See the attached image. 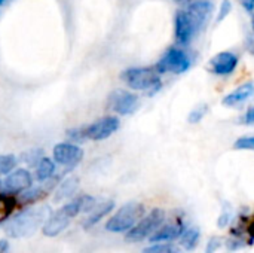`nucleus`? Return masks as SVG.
Instances as JSON below:
<instances>
[{"label": "nucleus", "instance_id": "1", "mask_svg": "<svg viewBox=\"0 0 254 253\" xmlns=\"http://www.w3.org/2000/svg\"><path fill=\"white\" fill-rule=\"evenodd\" d=\"M49 216H51V209L48 206L30 207L19 212L13 218L7 219V222L3 225V231L12 239L30 237L45 225Z\"/></svg>", "mask_w": 254, "mask_h": 253}, {"label": "nucleus", "instance_id": "2", "mask_svg": "<svg viewBox=\"0 0 254 253\" xmlns=\"http://www.w3.org/2000/svg\"><path fill=\"white\" fill-rule=\"evenodd\" d=\"M121 78L135 91H156L161 86V75L152 67H131L122 72Z\"/></svg>", "mask_w": 254, "mask_h": 253}, {"label": "nucleus", "instance_id": "3", "mask_svg": "<svg viewBox=\"0 0 254 253\" xmlns=\"http://www.w3.org/2000/svg\"><path fill=\"white\" fill-rule=\"evenodd\" d=\"M144 216V206L137 201L124 204L106 224V230L110 233L129 231Z\"/></svg>", "mask_w": 254, "mask_h": 253}, {"label": "nucleus", "instance_id": "4", "mask_svg": "<svg viewBox=\"0 0 254 253\" xmlns=\"http://www.w3.org/2000/svg\"><path fill=\"white\" fill-rule=\"evenodd\" d=\"M165 222V212L162 209H153L149 215L143 216L125 236L127 242L137 243L150 237L155 231H158Z\"/></svg>", "mask_w": 254, "mask_h": 253}, {"label": "nucleus", "instance_id": "5", "mask_svg": "<svg viewBox=\"0 0 254 253\" xmlns=\"http://www.w3.org/2000/svg\"><path fill=\"white\" fill-rule=\"evenodd\" d=\"M189 67H190V58L180 48H170V49H167L165 54L161 57V60L155 66V69H156V72L159 75H164V73L180 75V73L188 72Z\"/></svg>", "mask_w": 254, "mask_h": 253}, {"label": "nucleus", "instance_id": "6", "mask_svg": "<svg viewBox=\"0 0 254 253\" xmlns=\"http://www.w3.org/2000/svg\"><path fill=\"white\" fill-rule=\"evenodd\" d=\"M121 127V122L116 116H104L100 118L97 121H94L92 124L83 127V136L85 139L89 140H106L109 139L112 134H115Z\"/></svg>", "mask_w": 254, "mask_h": 253}, {"label": "nucleus", "instance_id": "7", "mask_svg": "<svg viewBox=\"0 0 254 253\" xmlns=\"http://www.w3.org/2000/svg\"><path fill=\"white\" fill-rule=\"evenodd\" d=\"M140 104L138 95L127 89H115L107 97V107L119 115H131Z\"/></svg>", "mask_w": 254, "mask_h": 253}, {"label": "nucleus", "instance_id": "8", "mask_svg": "<svg viewBox=\"0 0 254 253\" xmlns=\"http://www.w3.org/2000/svg\"><path fill=\"white\" fill-rule=\"evenodd\" d=\"M196 28H198L196 22L193 21V18L189 15L186 9L177 10L174 16V34H176V42L179 45H189L195 37Z\"/></svg>", "mask_w": 254, "mask_h": 253}, {"label": "nucleus", "instance_id": "9", "mask_svg": "<svg viewBox=\"0 0 254 253\" xmlns=\"http://www.w3.org/2000/svg\"><path fill=\"white\" fill-rule=\"evenodd\" d=\"M82 158H83V149L76 143L65 142V143H58L54 148V161L63 167L73 169L82 161Z\"/></svg>", "mask_w": 254, "mask_h": 253}, {"label": "nucleus", "instance_id": "10", "mask_svg": "<svg viewBox=\"0 0 254 253\" xmlns=\"http://www.w3.org/2000/svg\"><path fill=\"white\" fill-rule=\"evenodd\" d=\"M33 185V176L28 170L25 169H18V170H12L4 182L1 183L3 192L9 194V195H16L24 192L25 189H28Z\"/></svg>", "mask_w": 254, "mask_h": 253}, {"label": "nucleus", "instance_id": "11", "mask_svg": "<svg viewBox=\"0 0 254 253\" xmlns=\"http://www.w3.org/2000/svg\"><path fill=\"white\" fill-rule=\"evenodd\" d=\"M238 66V57L234 52L223 51L216 54L210 61V70L217 76H228L235 72Z\"/></svg>", "mask_w": 254, "mask_h": 253}, {"label": "nucleus", "instance_id": "12", "mask_svg": "<svg viewBox=\"0 0 254 253\" xmlns=\"http://www.w3.org/2000/svg\"><path fill=\"white\" fill-rule=\"evenodd\" d=\"M70 216L60 209L55 213H51V216L48 218V221L45 222V225L42 227V231L46 237H57L58 234H61L70 224Z\"/></svg>", "mask_w": 254, "mask_h": 253}, {"label": "nucleus", "instance_id": "13", "mask_svg": "<svg viewBox=\"0 0 254 253\" xmlns=\"http://www.w3.org/2000/svg\"><path fill=\"white\" fill-rule=\"evenodd\" d=\"M185 231V224L182 221H176L173 224L164 225L161 227L158 231H155L149 239L152 243H164V242H171L176 240L182 236V233Z\"/></svg>", "mask_w": 254, "mask_h": 253}, {"label": "nucleus", "instance_id": "14", "mask_svg": "<svg viewBox=\"0 0 254 253\" xmlns=\"http://www.w3.org/2000/svg\"><path fill=\"white\" fill-rule=\"evenodd\" d=\"M186 10L199 27L201 24L205 22V19L208 18L211 12V1L210 0H190L186 4Z\"/></svg>", "mask_w": 254, "mask_h": 253}, {"label": "nucleus", "instance_id": "15", "mask_svg": "<svg viewBox=\"0 0 254 253\" xmlns=\"http://www.w3.org/2000/svg\"><path fill=\"white\" fill-rule=\"evenodd\" d=\"M254 95V82H246L223 98L225 106H237Z\"/></svg>", "mask_w": 254, "mask_h": 253}, {"label": "nucleus", "instance_id": "16", "mask_svg": "<svg viewBox=\"0 0 254 253\" xmlns=\"http://www.w3.org/2000/svg\"><path fill=\"white\" fill-rule=\"evenodd\" d=\"M115 209V201L109 200V201H103V203H97L95 207L89 212L88 218L83 221V228L85 230H89L91 227H94L95 224H98L106 215H109L112 210Z\"/></svg>", "mask_w": 254, "mask_h": 253}, {"label": "nucleus", "instance_id": "17", "mask_svg": "<svg viewBox=\"0 0 254 253\" xmlns=\"http://www.w3.org/2000/svg\"><path fill=\"white\" fill-rule=\"evenodd\" d=\"M79 188V179L77 177H70V179H65L57 189L55 192V201H63V200H67V198H71L76 191Z\"/></svg>", "mask_w": 254, "mask_h": 253}, {"label": "nucleus", "instance_id": "18", "mask_svg": "<svg viewBox=\"0 0 254 253\" xmlns=\"http://www.w3.org/2000/svg\"><path fill=\"white\" fill-rule=\"evenodd\" d=\"M54 173H55V161H52L48 157H43L36 166V179L39 182H45L51 179Z\"/></svg>", "mask_w": 254, "mask_h": 253}, {"label": "nucleus", "instance_id": "19", "mask_svg": "<svg viewBox=\"0 0 254 253\" xmlns=\"http://www.w3.org/2000/svg\"><path fill=\"white\" fill-rule=\"evenodd\" d=\"M180 239V245L186 249V251H192L198 242H199V230L192 227V228H188L182 233V236L179 237Z\"/></svg>", "mask_w": 254, "mask_h": 253}, {"label": "nucleus", "instance_id": "20", "mask_svg": "<svg viewBox=\"0 0 254 253\" xmlns=\"http://www.w3.org/2000/svg\"><path fill=\"white\" fill-rule=\"evenodd\" d=\"M15 206H16V201L15 198H12V195L4 194V192L0 194V222L9 219Z\"/></svg>", "mask_w": 254, "mask_h": 253}, {"label": "nucleus", "instance_id": "21", "mask_svg": "<svg viewBox=\"0 0 254 253\" xmlns=\"http://www.w3.org/2000/svg\"><path fill=\"white\" fill-rule=\"evenodd\" d=\"M16 166V158L13 155H0V174H9Z\"/></svg>", "mask_w": 254, "mask_h": 253}, {"label": "nucleus", "instance_id": "22", "mask_svg": "<svg viewBox=\"0 0 254 253\" xmlns=\"http://www.w3.org/2000/svg\"><path fill=\"white\" fill-rule=\"evenodd\" d=\"M143 253H180L177 251V248L171 246V245H164V243H156L153 246L146 248Z\"/></svg>", "mask_w": 254, "mask_h": 253}, {"label": "nucleus", "instance_id": "23", "mask_svg": "<svg viewBox=\"0 0 254 253\" xmlns=\"http://www.w3.org/2000/svg\"><path fill=\"white\" fill-rule=\"evenodd\" d=\"M43 158V152L40 149H33V151H28L25 154H22V161H25L27 164L30 166H37V163Z\"/></svg>", "mask_w": 254, "mask_h": 253}, {"label": "nucleus", "instance_id": "24", "mask_svg": "<svg viewBox=\"0 0 254 253\" xmlns=\"http://www.w3.org/2000/svg\"><path fill=\"white\" fill-rule=\"evenodd\" d=\"M235 149H241V151H254V136H244L240 137L235 145Z\"/></svg>", "mask_w": 254, "mask_h": 253}, {"label": "nucleus", "instance_id": "25", "mask_svg": "<svg viewBox=\"0 0 254 253\" xmlns=\"http://www.w3.org/2000/svg\"><path fill=\"white\" fill-rule=\"evenodd\" d=\"M205 113H207V106H205V104H201V106L195 107V109L190 112V115H189V122H190V124L199 122V121L204 118Z\"/></svg>", "mask_w": 254, "mask_h": 253}, {"label": "nucleus", "instance_id": "26", "mask_svg": "<svg viewBox=\"0 0 254 253\" xmlns=\"http://www.w3.org/2000/svg\"><path fill=\"white\" fill-rule=\"evenodd\" d=\"M67 136L71 140V143H79V142L86 140L83 136V128H73V130L67 131Z\"/></svg>", "mask_w": 254, "mask_h": 253}, {"label": "nucleus", "instance_id": "27", "mask_svg": "<svg viewBox=\"0 0 254 253\" xmlns=\"http://www.w3.org/2000/svg\"><path fill=\"white\" fill-rule=\"evenodd\" d=\"M231 9H232V6H231V1H229V0H223V1H222V4H220L219 15H217V22L223 21V19H225L228 15H229Z\"/></svg>", "mask_w": 254, "mask_h": 253}, {"label": "nucleus", "instance_id": "28", "mask_svg": "<svg viewBox=\"0 0 254 253\" xmlns=\"http://www.w3.org/2000/svg\"><path fill=\"white\" fill-rule=\"evenodd\" d=\"M219 246H220V240L214 237V239H211V240H210L208 248L205 249V252L204 253H214L217 249H219Z\"/></svg>", "mask_w": 254, "mask_h": 253}, {"label": "nucleus", "instance_id": "29", "mask_svg": "<svg viewBox=\"0 0 254 253\" xmlns=\"http://www.w3.org/2000/svg\"><path fill=\"white\" fill-rule=\"evenodd\" d=\"M244 122H246V124H254V106L253 107H250V109L246 112V115H244Z\"/></svg>", "mask_w": 254, "mask_h": 253}, {"label": "nucleus", "instance_id": "30", "mask_svg": "<svg viewBox=\"0 0 254 253\" xmlns=\"http://www.w3.org/2000/svg\"><path fill=\"white\" fill-rule=\"evenodd\" d=\"M243 6L247 12L254 13V0H243Z\"/></svg>", "mask_w": 254, "mask_h": 253}, {"label": "nucleus", "instance_id": "31", "mask_svg": "<svg viewBox=\"0 0 254 253\" xmlns=\"http://www.w3.org/2000/svg\"><path fill=\"white\" fill-rule=\"evenodd\" d=\"M9 252V243L7 240H0V253Z\"/></svg>", "mask_w": 254, "mask_h": 253}, {"label": "nucleus", "instance_id": "32", "mask_svg": "<svg viewBox=\"0 0 254 253\" xmlns=\"http://www.w3.org/2000/svg\"><path fill=\"white\" fill-rule=\"evenodd\" d=\"M249 234H250V237H252V243H253L254 240V221L249 225Z\"/></svg>", "mask_w": 254, "mask_h": 253}, {"label": "nucleus", "instance_id": "33", "mask_svg": "<svg viewBox=\"0 0 254 253\" xmlns=\"http://www.w3.org/2000/svg\"><path fill=\"white\" fill-rule=\"evenodd\" d=\"M252 27H253V33H254V13H253V19H252Z\"/></svg>", "mask_w": 254, "mask_h": 253}, {"label": "nucleus", "instance_id": "34", "mask_svg": "<svg viewBox=\"0 0 254 253\" xmlns=\"http://www.w3.org/2000/svg\"><path fill=\"white\" fill-rule=\"evenodd\" d=\"M4 1H6V0H0V4H1V3H4Z\"/></svg>", "mask_w": 254, "mask_h": 253}, {"label": "nucleus", "instance_id": "35", "mask_svg": "<svg viewBox=\"0 0 254 253\" xmlns=\"http://www.w3.org/2000/svg\"><path fill=\"white\" fill-rule=\"evenodd\" d=\"M0 188H1V182H0Z\"/></svg>", "mask_w": 254, "mask_h": 253}]
</instances>
